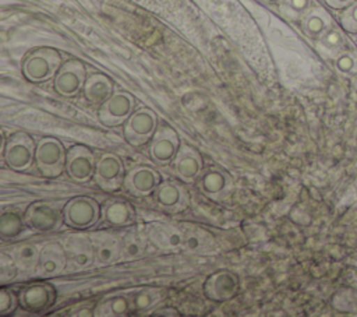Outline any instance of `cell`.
Listing matches in <instances>:
<instances>
[{
  "mask_svg": "<svg viewBox=\"0 0 357 317\" xmlns=\"http://www.w3.org/2000/svg\"><path fill=\"white\" fill-rule=\"evenodd\" d=\"M266 1H269V3H280L282 0H266Z\"/></svg>",
  "mask_w": 357,
  "mask_h": 317,
  "instance_id": "ab89813d",
  "label": "cell"
},
{
  "mask_svg": "<svg viewBox=\"0 0 357 317\" xmlns=\"http://www.w3.org/2000/svg\"><path fill=\"white\" fill-rule=\"evenodd\" d=\"M11 256L14 258L18 275H22L25 278L36 275L40 256V249L36 244L28 242L20 243L13 249Z\"/></svg>",
  "mask_w": 357,
  "mask_h": 317,
  "instance_id": "cb8c5ba5",
  "label": "cell"
},
{
  "mask_svg": "<svg viewBox=\"0 0 357 317\" xmlns=\"http://www.w3.org/2000/svg\"><path fill=\"white\" fill-rule=\"evenodd\" d=\"M56 302V290L46 282H36L24 286L18 292L20 306L29 313H42L49 310Z\"/></svg>",
  "mask_w": 357,
  "mask_h": 317,
  "instance_id": "ac0fdd59",
  "label": "cell"
},
{
  "mask_svg": "<svg viewBox=\"0 0 357 317\" xmlns=\"http://www.w3.org/2000/svg\"><path fill=\"white\" fill-rule=\"evenodd\" d=\"M67 267V254L64 246L59 242H52L40 249L36 275L39 278H52L61 274Z\"/></svg>",
  "mask_w": 357,
  "mask_h": 317,
  "instance_id": "ffe728a7",
  "label": "cell"
},
{
  "mask_svg": "<svg viewBox=\"0 0 357 317\" xmlns=\"http://www.w3.org/2000/svg\"><path fill=\"white\" fill-rule=\"evenodd\" d=\"M132 311L131 297L123 293L102 299L95 306V317H123Z\"/></svg>",
  "mask_w": 357,
  "mask_h": 317,
  "instance_id": "83f0119b",
  "label": "cell"
},
{
  "mask_svg": "<svg viewBox=\"0 0 357 317\" xmlns=\"http://www.w3.org/2000/svg\"><path fill=\"white\" fill-rule=\"evenodd\" d=\"M148 242L162 251L183 250V229L166 221H151L144 226Z\"/></svg>",
  "mask_w": 357,
  "mask_h": 317,
  "instance_id": "9c48e42d",
  "label": "cell"
},
{
  "mask_svg": "<svg viewBox=\"0 0 357 317\" xmlns=\"http://www.w3.org/2000/svg\"><path fill=\"white\" fill-rule=\"evenodd\" d=\"M102 221L112 228H128L135 222V211L123 198H109L102 204Z\"/></svg>",
  "mask_w": 357,
  "mask_h": 317,
  "instance_id": "7402d4cb",
  "label": "cell"
},
{
  "mask_svg": "<svg viewBox=\"0 0 357 317\" xmlns=\"http://www.w3.org/2000/svg\"><path fill=\"white\" fill-rule=\"evenodd\" d=\"M24 216L17 209H3L0 214V235L1 239H15L25 230Z\"/></svg>",
  "mask_w": 357,
  "mask_h": 317,
  "instance_id": "f546056e",
  "label": "cell"
},
{
  "mask_svg": "<svg viewBox=\"0 0 357 317\" xmlns=\"http://www.w3.org/2000/svg\"><path fill=\"white\" fill-rule=\"evenodd\" d=\"M135 99L131 94L119 91L114 92L106 102H103L98 112V119L106 127H119L135 110Z\"/></svg>",
  "mask_w": 357,
  "mask_h": 317,
  "instance_id": "30bf717a",
  "label": "cell"
},
{
  "mask_svg": "<svg viewBox=\"0 0 357 317\" xmlns=\"http://www.w3.org/2000/svg\"><path fill=\"white\" fill-rule=\"evenodd\" d=\"M61 64V56L56 49L40 47L25 57L22 74L31 82H45L54 78Z\"/></svg>",
  "mask_w": 357,
  "mask_h": 317,
  "instance_id": "3957f363",
  "label": "cell"
},
{
  "mask_svg": "<svg viewBox=\"0 0 357 317\" xmlns=\"http://www.w3.org/2000/svg\"><path fill=\"white\" fill-rule=\"evenodd\" d=\"M155 316H178V313L173 307H163V309H156L153 311Z\"/></svg>",
  "mask_w": 357,
  "mask_h": 317,
  "instance_id": "74e56055",
  "label": "cell"
},
{
  "mask_svg": "<svg viewBox=\"0 0 357 317\" xmlns=\"http://www.w3.org/2000/svg\"><path fill=\"white\" fill-rule=\"evenodd\" d=\"M91 237L95 249V263L105 267L121 258V237L109 230H96Z\"/></svg>",
  "mask_w": 357,
  "mask_h": 317,
  "instance_id": "44dd1931",
  "label": "cell"
},
{
  "mask_svg": "<svg viewBox=\"0 0 357 317\" xmlns=\"http://www.w3.org/2000/svg\"><path fill=\"white\" fill-rule=\"evenodd\" d=\"M353 89H354L356 96H357V77H354V80H353Z\"/></svg>",
  "mask_w": 357,
  "mask_h": 317,
  "instance_id": "f35d334b",
  "label": "cell"
},
{
  "mask_svg": "<svg viewBox=\"0 0 357 317\" xmlns=\"http://www.w3.org/2000/svg\"><path fill=\"white\" fill-rule=\"evenodd\" d=\"M82 92L89 103L102 105L114 94L113 81L102 73H93L86 77Z\"/></svg>",
  "mask_w": 357,
  "mask_h": 317,
  "instance_id": "d4e9b609",
  "label": "cell"
},
{
  "mask_svg": "<svg viewBox=\"0 0 357 317\" xmlns=\"http://www.w3.org/2000/svg\"><path fill=\"white\" fill-rule=\"evenodd\" d=\"M340 25L346 32L357 34V1L344 8L340 15Z\"/></svg>",
  "mask_w": 357,
  "mask_h": 317,
  "instance_id": "d590c367",
  "label": "cell"
},
{
  "mask_svg": "<svg viewBox=\"0 0 357 317\" xmlns=\"http://www.w3.org/2000/svg\"><path fill=\"white\" fill-rule=\"evenodd\" d=\"M317 40V47L319 53L326 59H336L346 47L344 34L333 25Z\"/></svg>",
  "mask_w": 357,
  "mask_h": 317,
  "instance_id": "f1b7e54d",
  "label": "cell"
},
{
  "mask_svg": "<svg viewBox=\"0 0 357 317\" xmlns=\"http://www.w3.org/2000/svg\"><path fill=\"white\" fill-rule=\"evenodd\" d=\"M18 275L14 258L11 254L1 253L0 256V281L1 283H6L11 279H14Z\"/></svg>",
  "mask_w": 357,
  "mask_h": 317,
  "instance_id": "e575fe53",
  "label": "cell"
},
{
  "mask_svg": "<svg viewBox=\"0 0 357 317\" xmlns=\"http://www.w3.org/2000/svg\"><path fill=\"white\" fill-rule=\"evenodd\" d=\"M354 1H357V0H325V3H326L331 8H335V10L346 8V7L351 6Z\"/></svg>",
  "mask_w": 357,
  "mask_h": 317,
  "instance_id": "8d00e7d4",
  "label": "cell"
},
{
  "mask_svg": "<svg viewBox=\"0 0 357 317\" xmlns=\"http://www.w3.org/2000/svg\"><path fill=\"white\" fill-rule=\"evenodd\" d=\"M152 197L158 208L170 214L183 212L190 205L188 191L180 183L173 180L160 182Z\"/></svg>",
  "mask_w": 357,
  "mask_h": 317,
  "instance_id": "2e32d148",
  "label": "cell"
},
{
  "mask_svg": "<svg viewBox=\"0 0 357 317\" xmlns=\"http://www.w3.org/2000/svg\"><path fill=\"white\" fill-rule=\"evenodd\" d=\"M18 295L7 288H1L0 290V316H10L15 311L18 306Z\"/></svg>",
  "mask_w": 357,
  "mask_h": 317,
  "instance_id": "836d02e7",
  "label": "cell"
},
{
  "mask_svg": "<svg viewBox=\"0 0 357 317\" xmlns=\"http://www.w3.org/2000/svg\"><path fill=\"white\" fill-rule=\"evenodd\" d=\"M160 182L162 179L156 169L146 165H137L126 173L123 187L134 197H148L153 194Z\"/></svg>",
  "mask_w": 357,
  "mask_h": 317,
  "instance_id": "e0dca14e",
  "label": "cell"
},
{
  "mask_svg": "<svg viewBox=\"0 0 357 317\" xmlns=\"http://www.w3.org/2000/svg\"><path fill=\"white\" fill-rule=\"evenodd\" d=\"M96 168V159L91 148L82 144H75L67 149L66 173L78 184L88 183L93 179Z\"/></svg>",
  "mask_w": 357,
  "mask_h": 317,
  "instance_id": "ba28073f",
  "label": "cell"
},
{
  "mask_svg": "<svg viewBox=\"0 0 357 317\" xmlns=\"http://www.w3.org/2000/svg\"><path fill=\"white\" fill-rule=\"evenodd\" d=\"M145 232H139L137 228H128L121 237V258L123 261H134L141 258L146 251Z\"/></svg>",
  "mask_w": 357,
  "mask_h": 317,
  "instance_id": "4316f807",
  "label": "cell"
},
{
  "mask_svg": "<svg viewBox=\"0 0 357 317\" xmlns=\"http://www.w3.org/2000/svg\"><path fill=\"white\" fill-rule=\"evenodd\" d=\"M163 299V290L159 288H142L137 290L131 297L132 311L146 313L159 304Z\"/></svg>",
  "mask_w": 357,
  "mask_h": 317,
  "instance_id": "4dcf8cb0",
  "label": "cell"
},
{
  "mask_svg": "<svg viewBox=\"0 0 357 317\" xmlns=\"http://www.w3.org/2000/svg\"><path fill=\"white\" fill-rule=\"evenodd\" d=\"M240 292L238 275L230 270H218L204 282V295L212 302H227Z\"/></svg>",
  "mask_w": 357,
  "mask_h": 317,
  "instance_id": "9a60e30c",
  "label": "cell"
},
{
  "mask_svg": "<svg viewBox=\"0 0 357 317\" xmlns=\"http://www.w3.org/2000/svg\"><path fill=\"white\" fill-rule=\"evenodd\" d=\"M99 218H102V207L89 196H77L64 204V223L75 230H86L95 226Z\"/></svg>",
  "mask_w": 357,
  "mask_h": 317,
  "instance_id": "277c9868",
  "label": "cell"
},
{
  "mask_svg": "<svg viewBox=\"0 0 357 317\" xmlns=\"http://www.w3.org/2000/svg\"><path fill=\"white\" fill-rule=\"evenodd\" d=\"M158 127L155 112L149 108H139L123 124V135L131 147H141L152 140Z\"/></svg>",
  "mask_w": 357,
  "mask_h": 317,
  "instance_id": "52a82bcc",
  "label": "cell"
},
{
  "mask_svg": "<svg viewBox=\"0 0 357 317\" xmlns=\"http://www.w3.org/2000/svg\"><path fill=\"white\" fill-rule=\"evenodd\" d=\"M335 67L343 75H347V77L357 75V50L344 49L335 59Z\"/></svg>",
  "mask_w": 357,
  "mask_h": 317,
  "instance_id": "d6a6232c",
  "label": "cell"
},
{
  "mask_svg": "<svg viewBox=\"0 0 357 317\" xmlns=\"http://www.w3.org/2000/svg\"><path fill=\"white\" fill-rule=\"evenodd\" d=\"M35 151L36 142L25 131H15L3 141L4 163L15 172L31 169L35 162Z\"/></svg>",
  "mask_w": 357,
  "mask_h": 317,
  "instance_id": "6da1fadb",
  "label": "cell"
},
{
  "mask_svg": "<svg viewBox=\"0 0 357 317\" xmlns=\"http://www.w3.org/2000/svg\"><path fill=\"white\" fill-rule=\"evenodd\" d=\"M183 250L190 254H206L215 247V237L205 228L195 223H181Z\"/></svg>",
  "mask_w": 357,
  "mask_h": 317,
  "instance_id": "603a6c76",
  "label": "cell"
},
{
  "mask_svg": "<svg viewBox=\"0 0 357 317\" xmlns=\"http://www.w3.org/2000/svg\"><path fill=\"white\" fill-rule=\"evenodd\" d=\"M300 21L303 32L312 39H319L332 27L331 14L322 7H311Z\"/></svg>",
  "mask_w": 357,
  "mask_h": 317,
  "instance_id": "484cf974",
  "label": "cell"
},
{
  "mask_svg": "<svg viewBox=\"0 0 357 317\" xmlns=\"http://www.w3.org/2000/svg\"><path fill=\"white\" fill-rule=\"evenodd\" d=\"M173 173L184 183H195L204 170V159L198 149L188 144H181L173 162Z\"/></svg>",
  "mask_w": 357,
  "mask_h": 317,
  "instance_id": "d6986e66",
  "label": "cell"
},
{
  "mask_svg": "<svg viewBox=\"0 0 357 317\" xmlns=\"http://www.w3.org/2000/svg\"><path fill=\"white\" fill-rule=\"evenodd\" d=\"M67 152L56 137H43L36 141L35 165L39 173L47 179H56L66 172Z\"/></svg>",
  "mask_w": 357,
  "mask_h": 317,
  "instance_id": "7a4b0ae2",
  "label": "cell"
},
{
  "mask_svg": "<svg viewBox=\"0 0 357 317\" xmlns=\"http://www.w3.org/2000/svg\"><path fill=\"white\" fill-rule=\"evenodd\" d=\"M195 184L204 197L215 202L229 200L234 191V180L231 175L219 166L204 168Z\"/></svg>",
  "mask_w": 357,
  "mask_h": 317,
  "instance_id": "8992f818",
  "label": "cell"
},
{
  "mask_svg": "<svg viewBox=\"0 0 357 317\" xmlns=\"http://www.w3.org/2000/svg\"><path fill=\"white\" fill-rule=\"evenodd\" d=\"M280 13L289 20H301L312 7L311 0H282L279 3Z\"/></svg>",
  "mask_w": 357,
  "mask_h": 317,
  "instance_id": "1f68e13d",
  "label": "cell"
},
{
  "mask_svg": "<svg viewBox=\"0 0 357 317\" xmlns=\"http://www.w3.org/2000/svg\"><path fill=\"white\" fill-rule=\"evenodd\" d=\"M126 177L124 163L121 159L112 152H102L96 159V168L93 180L105 191L119 190Z\"/></svg>",
  "mask_w": 357,
  "mask_h": 317,
  "instance_id": "8fae6325",
  "label": "cell"
},
{
  "mask_svg": "<svg viewBox=\"0 0 357 317\" xmlns=\"http://www.w3.org/2000/svg\"><path fill=\"white\" fill-rule=\"evenodd\" d=\"M86 81L85 66L75 59L67 60L61 64L53 80L54 91L64 98H73L84 89Z\"/></svg>",
  "mask_w": 357,
  "mask_h": 317,
  "instance_id": "4fadbf2b",
  "label": "cell"
},
{
  "mask_svg": "<svg viewBox=\"0 0 357 317\" xmlns=\"http://www.w3.org/2000/svg\"><path fill=\"white\" fill-rule=\"evenodd\" d=\"M67 254V267L71 270H85L95 263V249L91 235L75 232L63 242Z\"/></svg>",
  "mask_w": 357,
  "mask_h": 317,
  "instance_id": "5bb4252c",
  "label": "cell"
},
{
  "mask_svg": "<svg viewBox=\"0 0 357 317\" xmlns=\"http://www.w3.org/2000/svg\"><path fill=\"white\" fill-rule=\"evenodd\" d=\"M63 202L53 201H35L28 205L24 212V221L26 228L38 233L53 232L64 223L63 219Z\"/></svg>",
  "mask_w": 357,
  "mask_h": 317,
  "instance_id": "5b68a950",
  "label": "cell"
},
{
  "mask_svg": "<svg viewBox=\"0 0 357 317\" xmlns=\"http://www.w3.org/2000/svg\"><path fill=\"white\" fill-rule=\"evenodd\" d=\"M181 142L178 134L170 126H159L149 141V158L159 166L172 165Z\"/></svg>",
  "mask_w": 357,
  "mask_h": 317,
  "instance_id": "7c38bea8",
  "label": "cell"
}]
</instances>
